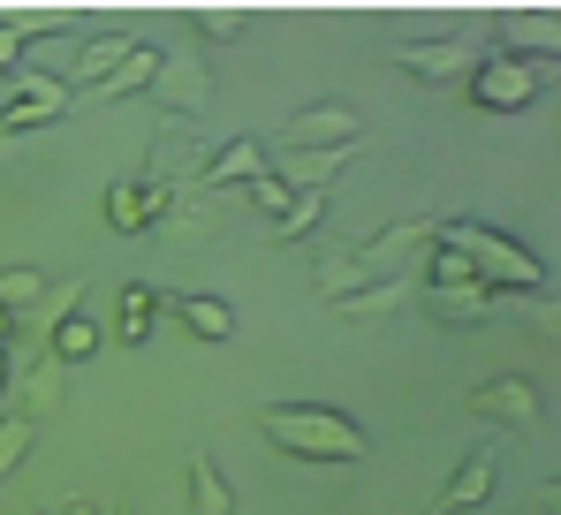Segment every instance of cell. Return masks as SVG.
<instances>
[{
  "label": "cell",
  "instance_id": "obj_1",
  "mask_svg": "<svg viewBox=\"0 0 561 515\" xmlns=\"http://www.w3.org/2000/svg\"><path fill=\"white\" fill-rule=\"evenodd\" d=\"M259 432L274 439L280 455H304V462H365L373 455V439H365L357 417L319 410V402H274V410H259Z\"/></svg>",
  "mask_w": 561,
  "mask_h": 515
},
{
  "label": "cell",
  "instance_id": "obj_2",
  "mask_svg": "<svg viewBox=\"0 0 561 515\" xmlns=\"http://www.w3.org/2000/svg\"><path fill=\"white\" fill-rule=\"evenodd\" d=\"M433 243H448V251L463 258L470 273L493 288V296H508V288H547V265L524 251V243H508V236H493V228H478V220H456V228H440Z\"/></svg>",
  "mask_w": 561,
  "mask_h": 515
},
{
  "label": "cell",
  "instance_id": "obj_3",
  "mask_svg": "<svg viewBox=\"0 0 561 515\" xmlns=\"http://www.w3.org/2000/svg\"><path fill=\"white\" fill-rule=\"evenodd\" d=\"M547 84H554V61L493 54V61H478V69H470V106H478V114H516V106H531Z\"/></svg>",
  "mask_w": 561,
  "mask_h": 515
},
{
  "label": "cell",
  "instance_id": "obj_4",
  "mask_svg": "<svg viewBox=\"0 0 561 515\" xmlns=\"http://www.w3.org/2000/svg\"><path fill=\"white\" fill-rule=\"evenodd\" d=\"M99 213H106V228H114V236H145L152 220H168V213H175V182H168V174H129V182H114V190H106V205H99Z\"/></svg>",
  "mask_w": 561,
  "mask_h": 515
},
{
  "label": "cell",
  "instance_id": "obj_5",
  "mask_svg": "<svg viewBox=\"0 0 561 515\" xmlns=\"http://www.w3.org/2000/svg\"><path fill=\"white\" fill-rule=\"evenodd\" d=\"M365 137V122L350 106H311V114H288L274 137V152H350Z\"/></svg>",
  "mask_w": 561,
  "mask_h": 515
},
{
  "label": "cell",
  "instance_id": "obj_6",
  "mask_svg": "<svg viewBox=\"0 0 561 515\" xmlns=\"http://www.w3.org/2000/svg\"><path fill=\"white\" fill-rule=\"evenodd\" d=\"M160 99H168V114H205L213 106V69H205V54H160Z\"/></svg>",
  "mask_w": 561,
  "mask_h": 515
},
{
  "label": "cell",
  "instance_id": "obj_7",
  "mask_svg": "<svg viewBox=\"0 0 561 515\" xmlns=\"http://www.w3.org/2000/svg\"><path fill=\"white\" fill-rule=\"evenodd\" d=\"M61 106H69V84H54V77H23V91L0 106V137L46 129V122H61Z\"/></svg>",
  "mask_w": 561,
  "mask_h": 515
},
{
  "label": "cell",
  "instance_id": "obj_8",
  "mask_svg": "<svg viewBox=\"0 0 561 515\" xmlns=\"http://www.w3.org/2000/svg\"><path fill=\"white\" fill-rule=\"evenodd\" d=\"M463 417H485V425H524V417H539V387H531V379H485V387H470Z\"/></svg>",
  "mask_w": 561,
  "mask_h": 515
},
{
  "label": "cell",
  "instance_id": "obj_9",
  "mask_svg": "<svg viewBox=\"0 0 561 515\" xmlns=\"http://www.w3.org/2000/svg\"><path fill=\"white\" fill-rule=\"evenodd\" d=\"M160 311H168V296H160L152 281H129V288H122V304H114V342H122V348H145V342H152V327H160Z\"/></svg>",
  "mask_w": 561,
  "mask_h": 515
},
{
  "label": "cell",
  "instance_id": "obj_10",
  "mask_svg": "<svg viewBox=\"0 0 561 515\" xmlns=\"http://www.w3.org/2000/svg\"><path fill=\"white\" fill-rule=\"evenodd\" d=\"M259 174H274V168H266V145H259V137L213 145V152L197 160V182H213V190H220V182H259Z\"/></svg>",
  "mask_w": 561,
  "mask_h": 515
},
{
  "label": "cell",
  "instance_id": "obj_11",
  "mask_svg": "<svg viewBox=\"0 0 561 515\" xmlns=\"http://www.w3.org/2000/svg\"><path fill=\"white\" fill-rule=\"evenodd\" d=\"M425 288L410 281V273H387L373 288H357V296H334V319H387V311H402V304H417Z\"/></svg>",
  "mask_w": 561,
  "mask_h": 515
},
{
  "label": "cell",
  "instance_id": "obj_12",
  "mask_svg": "<svg viewBox=\"0 0 561 515\" xmlns=\"http://www.w3.org/2000/svg\"><path fill=\"white\" fill-rule=\"evenodd\" d=\"M99 342H106V327L92 311H69L46 327V364H84V356H99Z\"/></svg>",
  "mask_w": 561,
  "mask_h": 515
},
{
  "label": "cell",
  "instance_id": "obj_13",
  "mask_svg": "<svg viewBox=\"0 0 561 515\" xmlns=\"http://www.w3.org/2000/svg\"><path fill=\"white\" fill-rule=\"evenodd\" d=\"M175 319H183L190 342H228L236 334V311L220 296H175Z\"/></svg>",
  "mask_w": 561,
  "mask_h": 515
},
{
  "label": "cell",
  "instance_id": "obj_14",
  "mask_svg": "<svg viewBox=\"0 0 561 515\" xmlns=\"http://www.w3.org/2000/svg\"><path fill=\"white\" fill-rule=\"evenodd\" d=\"M493 501V455H470L463 470L448 478V493H440V515H463V508H485Z\"/></svg>",
  "mask_w": 561,
  "mask_h": 515
},
{
  "label": "cell",
  "instance_id": "obj_15",
  "mask_svg": "<svg viewBox=\"0 0 561 515\" xmlns=\"http://www.w3.org/2000/svg\"><path fill=\"white\" fill-rule=\"evenodd\" d=\"M190 515H236V493L213 455H190Z\"/></svg>",
  "mask_w": 561,
  "mask_h": 515
},
{
  "label": "cell",
  "instance_id": "obj_16",
  "mask_svg": "<svg viewBox=\"0 0 561 515\" xmlns=\"http://www.w3.org/2000/svg\"><path fill=\"white\" fill-rule=\"evenodd\" d=\"M46 296H54V288H46V273H38V265H8V273H0V311H8V319L38 311Z\"/></svg>",
  "mask_w": 561,
  "mask_h": 515
},
{
  "label": "cell",
  "instance_id": "obj_17",
  "mask_svg": "<svg viewBox=\"0 0 561 515\" xmlns=\"http://www.w3.org/2000/svg\"><path fill=\"white\" fill-rule=\"evenodd\" d=\"M129 46H137V38H92V46L69 61V77H77V84H106V77L122 69V54H129Z\"/></svg>",
  "mask_w": 561,
  "mask_h": 515
},
{
  "label": "cell",
  "instance_id": "obj_18",
  "mask_svg": "<svg viewBox=\"0 0 561 515\" xmlns=\"http://www.w3.org/2000/svg\"><path fill=\"white\" fill-rule=\"evenodd\" d=\"M152 77H160V54H152V46H129V54H122V69H114L99 91H106V99H129V91L152 84Z\"/></svg>",
  "mask_w": 561,
  "mask_h": 515
},
{
  "label": "cell",
  "instance_id": "obj_19",
  "mask_svg": "<svg viewBox=\"0 0 561 515\" xmlns=\"http://www.w3.org/2000/svg\"><path fill=\"white\" fill-rule=\"evenodd\" d=\"M31 447H38V417H0V478H15Z\"/></svg>",
  "mask_w": 561,
  "mask_h": 515
},
{
  "label": "cell",
  "instance_id": "obj_20",
  "mask_svg": "<svg viewBox=\"0 0 561 515\" xmlns=\"http://www.w3.org/2000/svg\"><path fill=\"white\" fill-rule=\"evenodd\" d=\"M319 220H327V190H296V197H288V213H280V243L311 236Z\"/></svg>",
  "mask_w": 561,
  "mask_h": 515
},
{
  "label": "cell",
  "instance_id": "obj_21",
  "mask_svg": "<svg viewBox=\"0 0 561 515\" xmlns=\"http://www.w3.org/2000/svg\"><path fill=\"white\" fill-rule=\"evenodd\" d=\"M402 69H417V77H456V69H470L463 46H410V54H394Z\"/></svg>",
  "mask_w": 561,
  "mask_h": 515
},
{
  "label": "cell",
  "instance_id": "obj_22",
  "mask_svg": "<svg viewBox=\"0 0 561 515\" xmlns=\"http://www.w3.org/2000/svg\"><path fill=\"white\" fill-rule=\"evenodd\" d=\"M46 23H54V15H38V8H31V15H15V23H0V69H8V61H15V54H23Z\"/></svg>",
  "mask_w": 561,
  "mask_h": 515
},
{
  "label": "cell",
  "instance_id": "obj_23",
  "mask_svg": "<svg viewBox=\"0 0 561 515\" xmlns=\"http://www.w3.org/2000/svg\"><path fill=\"white\" fill-rule=\"evenodd\" d=\"M243 197H251V205H259V213H288V197H296V190H288V182H274V174H259V182H243Z\"/></svg>",
  "mask_w": 561,
  "mask_h": 515
},
{
  "label": "cell",
  "instance_id": "obj_24",
  "mask_svg": "<svg viewBox=\"0 0 561 515\" xmlns=\"http://www.w3.org/2000/svg\"><path fill=\"white\" fill-rule=\"evenodd\" d=\"M31 402H38V410L61 402V364H38V371H31Z\"/></svg>",
  "mask_w": 561,
  "mask_h": 515
},
{
  "label": "cell",
  "instance_id": "obj_25",
  "mask_svg": "<svg viewBox=\"0 0 561 515\" xmlns=\"http://www.w3.org/2000/svg\"><path fill=\"white\" fill-rule=\"evenodd\" d=\"M61 515H99V501H61Z\"/></svg>",
  "mask_w": 561,
  "mask_h": 515
},
{
  "label": "cell",
  "instance_id": "obj_26",
  "mask_svg": "<svg viewBox=\"0 0 561 515\" xmlns=\"http://www.w3.org/2000/svg\"><path fill=\"white\" fill-rule=\"evenodd\" d=\"M8 334H15V319H8V311H0V342H8Z\"/></svg>",
  "mask_w": 561,
  "mask_h": 515
},
{
  "label": "cell",
  "instance_id": "obj_27",
  "mask_svg": "<svg viewBox=\"0 0 561 515\" xmlns=\"http://www.w3.org/2000/svg\"><path fill=\"white\" fill-rule=\"evenodd\" d=\"M0 387H8V356H0Z\"/></svg>",
  "mask_w": 561,
  "mask_h": 515
}]
</instances>
